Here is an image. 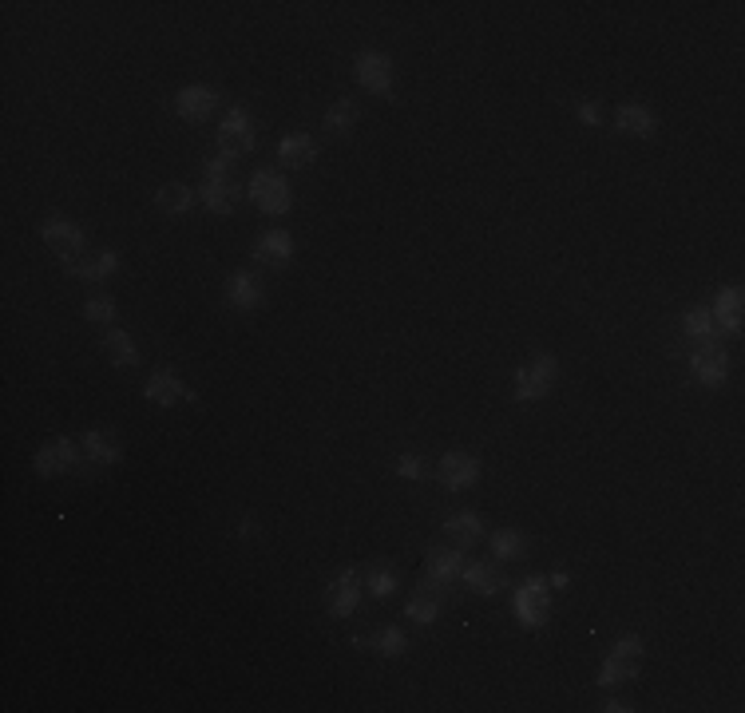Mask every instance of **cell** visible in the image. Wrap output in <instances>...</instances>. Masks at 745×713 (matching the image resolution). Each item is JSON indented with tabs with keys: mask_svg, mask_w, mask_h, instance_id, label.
Wrapping results in <instances>:
<instances>
[{
	"mask_svg": "<svg viewBox=\"0 0 745 713\" xmlns=\"http://www.w3.org/2000/svg\"><path fill=\"white\" fill-rule=\"evenodd\" d=\"M32 468L36 476L44 480H56V476H76V480H92L96 476V460L68 436H56L48 444H40V452L32 456Z\"/></svg>",
	"mask_w": 745,
	"mask_h": 713,
	"instance_id": "1",
	"label": "cell"
},
{
	"mask_svg": "<svg viewBox=\"0 0 745 713\" xmlns=\"http://www.w3.org/2000/svg\"><path fill=\"white\" fill-rule=\"evenodd\" d=\"M639 658H642L639 634H623V638H615V646L607 650V658H603V666H599V674H595V686L611 690V686L631 682V678L639 674Z\"/></svg>",
	"mask_w": 745,
	"mask_h": 713,
	"instance_id": "2",
	"label": "cell"
},
{
	"mask_svg": "<svg viewBox=\"0 0 745 713\" xmlns=\"http://www.w3.org/2000/svg\"><path fill=\"white\" fill-rule=\"evenodd\" d=\"M559 381V361L551 353H532L520 373H516V401L528 405V401H543Z\"/></svg>",
	"mask_w": 745,
	"mask_h": 713,
	"instance_id": "3",
	"label": "cell"
},
{
	"mask_svg": "<svg viewBox=\"0 0 745 713\" xmlns=\"http://www.w3.org/2000/svg\"><path fill=\"white\" fill-rule=\"evenodd\" d=\"M512 611H516V618H520L524 630H539V626H547V618H551V587H547L543 575H528V579L516 587V603H512Z\"/></svg>",
	"mask_w": 745,
	"mask_h": 713,
	"instance_id": "4",
	"label": "cell"
},
{
	"mask_svg": "<svg viewBox=\"0 0 745 713\" xmlns=\"http://www.w3.org/2000/svg\"><path fill=\"white\" fill-rule=\"evenodd\" d=\"M254 151V119L246 107H230L218 123V155L222 159H246Z\"/></svg>",
	"mask_w": 745,
	"mask_h": 713,
	"instance_id": "5",
	"label": "cell"
},
{
	"mask_svg": "<svg viewBox=\"0 0 745 713\" xmlns=\"http://www.w3.org/2000/svg\"><path fill=\"white\" fill-rule=\"evenodd\" d=\"M40 238L48 242V250H56V258H60L64 266L80 262V258H84V246H88L84 230H80L72 218H44V222H40Z\"/></svg>",
	"mask_w": 745,
	"mask_h": 713,
	"instance_id": "6",
	"label": "cell"
},
{
	"mask_svg": "<svg viewBox=\"0 0 745 713\" xmlns=\"http://www.w3.org/2000/svg\"><path fill=\"white\" fill-rule=\"evenodd\" d=\"M432 476H436V484L444 492H464V488H472L480 480V460L472 452H464V448H452V452L440 456V464L432 468Z\"/></svg>",
	"mask_w": 745,
	"mask_h": 713,
	"instance_id": "7",
	"label": "cell"
},
{
	"mask_svg": "<svg viewBox=\"0 0 745 713\" xmlns=\"http://www.w3.org/2000/svg\"><path fill=\"white\" fill-rule=\"evenodd\" d=\"M246 191H250V199L262 214H286L290 210V183L278 171H254Z\"/></svg>",
	"mask_w": 745,
	"mask_h": 713,
	"instance_id": "8",
	"label": "cell"
},
{
	"mask_svg": "<svg viewBox=\"0 0 745 713\" xmlns=\"http://www.w3.org/2000/svg\"><path fill=\"white\" fill-rule=\"evenodd\" d=\"M357 603H361V571L345 567L325 583V611L333 618H349L357 611Z\"/></svg>",
	"mask_w": 745,
	"mask_h": 713,
	"instance_id": "9",
	"label": "cell"
},
{
	"mask_svg": "<svg viewBox=\"0 0 745 713\" xmlns=\"http://www.w3.org/2000/svg\"><path fill=\"white\" fill-rule=\"evenodd\" d=\"M353 76H357V84L365 88V92H373V96H393V60L385 56V52H361L357 60H353Z\"/></svg>",
	"mask_w": 745,
	"mask_h": 713,
	"instance_id": "10",
	"label": "cell"
},
{
	"mask_svg": "<svg viewBox=\"0 0 745 713\" xmlns=\"http://www.w3.org/2000/svg\"><path fill=\"white\" fill-rule=\"evenodd\" d=\"M690 373H694V381L718 389V385L730 377V357H726L722 341H714V345H694V353H690Z\"/></svg>",
	"mask_w": 745,
	"mask_h": 713,
	"instance_id": "11",
	"label": "cell"
},
{
	"mask_svg": "<svg viewBox=\"0 0 745 713\" xmlns=\"http://www.w3.org/2000/svg\"><path fill=\"white\" fill-rule=\"evenodd\" d=\"M440 611H444V583H436V579H428L425 575V579L413 587L409 603H405V618L417 622V626H432V622L440 618Z\"/></svg>",
	"mask_w": 745,
	"mask_h": 713,
	"instance_id": "12",
	"label": "cell"
},
{
	"mask_svg": "<svg viewBox=\"0 0 745 713\" xmlns=\"http://www.w3.org/2000/svg\"><path fill=\"white\" fill-rule=\"evenodd\" d=\"M143 397L159 408H175L179 401H191V389L183 385V377H179L171 365H163V369H155V373L147 377Z\"/></svg>",
	"mask_w": 745,
	"mask_h": 713,
	"instance_id": "13",
	"label": "cell"
},
{
	"mask_svg": "<svg viewBox=\"0 0 745 713\" xmlns=\"http://www.w3.org/2000/svg\"><path fill=\"white\" fill-rule=\"evenodd\" d=\"M242 195H246L242 183L230 179V175H207L203 187H199V199L207 203L211 214H234L242 206Z\"/></svg>",
	"mask_w": 745,
	"mask_h": 713,
	"instance_id": "14",
	"label": "cell"
},
{
	"mask_svg": "<svg viewBox=\"0 0 745 713\" xmlns=\"http://www.w3.org/2000/svg\"><path fill=\"white\" fill-rule=\"evenodd\" d=\"M226 302H230L234 309H242V313L258 309L262 302H266V286H262V278H258L254 270H234V274L226 278Z\"/></svg>",
	"mask_w": 745,
	"mask_h": 713,
	"instance_id": "15",
	"label": "cell"
},
{
	"mask_svg": "<svg viewBox=\"0 0 745 713\" xmlns=\"http://www.w3.org/2000/svg\"><path fill=\"white\" fill-rule=\"evenodd\" d=\"M460 579H464V583H468V591H472V595H480V599H496V595L508 587V579H504V571H500V563H496V559L468 563Z\"/></svg>",
	"mask_w": 745,
	"mask_h": 713,
	"instance_id": "16",
	"label": "cell"
},
{
	"mask_svg": "<svg viewBox=\"0 0 745 713\" xmlns=\"http://www.w3.org/2000/svg\"><path fill=\"white\" fill-rule=\"evenodd\" d=\"M464 567H468V559H464V551L460 547H428V555H425V571H428V579H436V583H456L460 575H464Z\"/></svg>",
	"mask_w": 745,
	"mask_h": 713,
	"instance_id": "17",
	"label": "cell"
},
{
	"mask_svg": "<svg viewBox=\"0 0 745 713\" xmlns=\"http://www.w3.org/2000/svg\"><path fill=\"white\" fill-rule=\"evenodd\" d=\"M214 107H218V92H214L211 84H187V88L175 96V111H179L187 123L211 119Z\"/></svg>",
	"mask_w": 745,
	"mask_h": 713,
	"instance_id": "18",
	"label": "cell"
},
{
	"mask_svg": "<svg viewBox=\"0 0 745 713\" xmlns=\"http://www.w3.org/2000/svg\"><path fill=\"white\" fill-rule=\"evenodd\" d=\"M290 258H294V238L286 230H266L254 242V262L262 266H290Z\"/></svg>",
	"mask_w": 745,
	"mask_h": 713,
	"instance_id": "19",
	"label": "cell"
},
{
	"mask_svg": "<svg viewBox=\"0 0 745 713\" xmlns=\"http://www.w3.org/2000/svg\"><path fill=\"white\" fill-rule=\"evenodd\" d=\"M444 539L452 547H476L484 539V519L476 511H456L444 519Z\"/></svg>",
	"mask_w": 745,
	"mask_h": 713,
	"instance_id": "20",
	"label": "cell"
},
{
	"mask_svg": "<svg viewBox=\"0 0 745 713\" xmlns=\"http://www.w3.org/2000/svg\"><path fill=\"white\" fill-rule=\"evenodd\" d=\"M714 325L726 329V333H742V317H745V298L738 286H722L718 290V302H714Z\"/></svg>",
	"mask_w": 745,
	"mask_h": 713,
	"instance_id": "21",
	"label": "cell"
},
{
	"mask_svg": "<svg viewBox=\"0 0 745 713\" xmlns=\"http://www.w3.org/2000/svg\"><path fill=\"white\" fill-rule=\"evenodd\" d=\"M615 127L631 139H650L658 131V115L646 107V103H623L619 115H615Z\"/></svg>",
	"mask_w": 745,
	"mask_h": 713,
	"instance_id": "22",
	"label": "cell"
},
{
	"mask_svg": "<svg viewBox=\"0 0 745 713\" xmlns=\"http://www.w3.org/2000/svg\"><path fill=\"white\" fill-rule=\"evenodd\" d=\"M318 159V143H314V135H306V131H290L282 143H278V163L282 167H310Z\"/></svg>",
	"mask_w": 745,
	"mask_h": 713,
	"instance_id": "23",
	"label": "cell"
},
{
	"mask_svg": "<svg viewBox=\"0 0 745 713\" xmlns=\"http://www.w3.org/2000/svg\"><path fill=\"white\" fill-rule=\"evenodd\" d=\"M361 583H365V591H369L373 599H389V595L401 587V571H397L389 559H377V563L361 567Z\"/></svg>",
	"mask_w": 745,
	"mask_h": 713,
	"instance_id": "24",
	"label": "cell"
},
{
	"mask_svg": "<svg viewBox=\"0 0 745 713\" xmlns=\"http://www.w3.org/2000/svg\"><path fill=\"white\" fill-rule=\"evenodd\" d=\"M80 448H84L100 468H111V464L123 460V444H119L107 428H92V432H84V436H80Z\"/></svg>",
	"mask_w": 745,
	"mask_h": 713,
	"instance_id": "25",
	"label": "cell"
},
{
	"mask_svg": "<svg viewBox=\"0 0 745 713\" xmlns=\"http://www.w3.org/2000/svg\"><path fill=\"white\" fill-rule=\"evenodd\" d=\"M682 333H686L694 345H714V341H722V329L714 325V313L706 306H694L682 313Z\"/></svg>",
	"mask_w": 745,
	"mask_h": 713,
	"instance_id": "26",
	"label": "cell"
},
{
	"mask_svg": "<svg viewBox=\"0 0 745 713\" xmlns=\"http://www.w3.org/2000/svg\"><path fill=\"white\" fill-rule=\"evenodd\" d=\"M115 270H119V254H115V250H100V254L80 258V262L68 266V274H76V278H84V282H107Z\"/></svg>",
	"mask_w": 745,
	"mask_h": 713,
	"instance_id": "27",
	"label": "cell"
},
{
	"mask_svg": "<svg viewBox=\"0 0 745 713\" xmlns=\"http://www.w3.org/2000/svg\"><path fill=\"white\" fill-rule=\"evenodd\" d=\"M104 353L111 365H123V369H135V365H139V349H135L131 333L119 329V325H111L104 333Z\"/></svg>",
	"mask_w": 745,
	"mask_h": 713,
	"instance_id": "28",
	"label": "cell"
},
{
	"mask_svg": "<svg viewBox=\"0 0 745 713\" xmlns=\"http://www.w3.org/2000/svg\"><path fill=\"white\" fill-rule=\"evenodd\" d=\"M524 551H528V535H524L520 527H500V531H492V555H496L500 563L524 559Z\"/></svg>",
	"mask_w": 745,
	"mask_h": 713,
	"instance_id": "29",
	"label": "cell"
},
{
	"mask_svg": "<svg viewBox=\"0 0 745 713\" xmlns=\"http://www.w3.org/2000/svg\"><path fill=\"white\" fill-rule=\"evenodd\" d=\"M369 646H373V654H381V658H405L409 634H405V626L389 622V626H381V630L369 638Z\"/></svg>",
	"mask_w": 745,
	"mask_h": 713,
	"instance_id": "30",
	"label": "cell"
},
{
	"mask_svg": "<svg viewBox=\"0 0 745 713\" xmlns=\"http://www.w3.org/2000/svg\"><path fill=\"white\" fill-rule=\"evenodd\" d=\"M195 199H199V195H195L187 183H163L159 195H155V203H159L163 214H187V210L195 206Z\"/></svg>",
	"mask_w": 745,
	"mask_h": 713,
	"instance_id": "31",
	"label": "cell"
},
{
	"mask_svg": "<svg viewBox=\"0 0 745 713\" xmlns=\"http://www.w3.org/2000/svg\"><path fill=\"white\" fill-rule=\"evenodd\" d=\"M357 127V103L353 100H333L329 103V111H325V131L329 135H349Z\"/></svg>",
	"mask_w": 745,
	"mask_h": 713,
	"instance_id": "32",
	"label": "cell"
},
{
	"mask_svg": "<svg viewBox=\"0 0 745 713\" xmlns=\"http://www.w3.org/2000/svg\"><path fill=\"white\" fill-rule=\"evenodd\" d=\"M397 476H401V480H413V484H417V480H428V476H432V468L425 464V456H417V452H405V456L397 460Z\"/></svg>",
	"mask_w": 745,
	"mask_h": 713,
	"instance_id": "33",
	"label": "cell"
},
{
	"mask_svg": "<svg viewBox=\"0 0 745 713\" xmlns=\"http://www.w3.org/2000/svg\"><path fill=\"white\" fill-rule=\"evenodd\" d=\"M84 317L96 321V325H111V321H115V302H111L107 294H100V298L84 302Z\"/></svg>",
	"mask_w": 745,
	"mask_h": 713,
	"instance_id": "34",
	"label": "cell"
},
{
	"mask_svg": "<svg viewBox=\"0 0 745 713\" xmlns=\"http://www.w3.org/2000/svg\"><path fill=\"white\" fill-rule=\"evenodd\" d=\"M575 111H579V119H583L587 127H599V123H603V111H599V103L579 100V107H575Z\"/></svg>",
	"mask_w": 745,
	"mask_h": 713,
	"instance_id": "35",
	"label": "cell"
},
{
	"mask_svg": "<svg viewBox=\"0 0 745 713\" xmlns=\"http://www.w3.org/2000/svg\"><path fill=\"white\" fill-rule=\"evenodd\" d=\"M603 710H607V713H631L635 706H631V702H623V698H611V702H603Z\"/></svg>",
	"mask_w": 745,
	"mask_h": 713,
	"instance_id": "36",
	"label": "cell"
},
{
	"mask_svg": "<svg viewBox=\"0 0 745 713\" xmlns=\"http://www.w3.org/2000/svg\"><path fill=\"white\" fill-rule=\"evenodd\" d=\"M547 579H551V587H555V591H567V583H571V579H567V571H555V575H547Z\"/></svg>",
	"mask_w": 745,
	"mask_h": 713,
	"instance_id": "37",
	"label": "cell"
}]
</instances>
